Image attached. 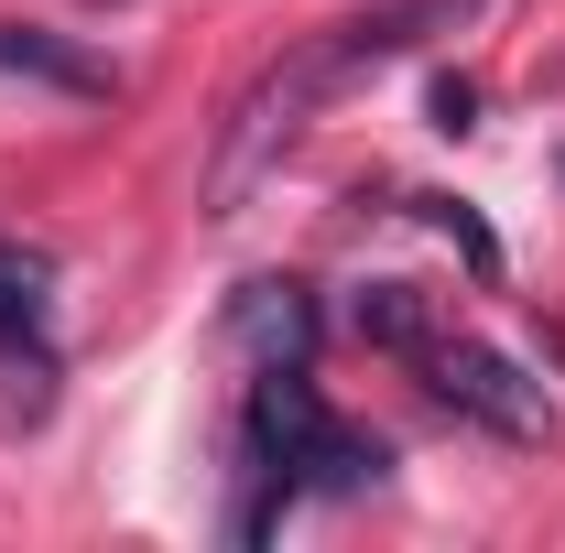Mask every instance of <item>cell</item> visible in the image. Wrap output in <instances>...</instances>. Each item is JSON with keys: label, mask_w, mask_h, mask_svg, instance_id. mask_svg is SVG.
I'll list each match as a JSON object with an SVG mask.
<instances>
[{"label": "cell", "mask_w": 565, "mask_h": 553, "mask_svg": "<svg viewBox=\"0 0 565 553\" xmlns=\"http://www.w3.org/2000/svg\"><path fill=\"white\" fill-rule=\"evenodd\" d=\"M468 109H479V87H468V76H446V87H435V120H446V131H468Z\"/></svg>", "instance_id": "9c48e42d"}, {"label": "cell", "mask_w": 565, "mask_h": 553, "mask_svg": "<svg viewBox=\"0 0 565 553\" xmlns=\"http://www.w3.org/2000/svg\"><path fill=\"white\" fill-rule=\"evenodd\" d=\"M0 76H33V87H66V98H120V66H98L66 33H33V22H0Z\"/></svg>", "instance_id": "8992f818"}, {"label": "cell", "mask_w": 565, "mask_h": 553, "mask_svg": "<svg viewBox=\"0 0 565 553\" xmlns=\"http://www.w3.org/2000/svg\"><path fill=\"white\" fill-rule=\"evenodd\" d=\"M414 207L435 217V228H446V239H457V250H468V272H479V282L500 272V239H490V228H479V217H468V207H446V196H414Z\"/></svg>", "instance_id": "ba28073f"}, {"label": "cell", "mask_w": 565, "mask_h": 553, "mask_svg": "<svg viewBox=\"0 0 565 553\" xmlns=\"http://www.w3.org/2000/svg\"><path fill=\"white\" fill-rule=\"evenodd\" d=\"M0 369H11V402L44 413V380H55V261L33 239L0 228Z\"/></svg>", "instance_id": "277c9868"}, {"label": "cell", "mask_w": 565, "mask_h": 553, "mask_svg": "<svg viewBox=\"0 0 565 553\" xmlns=\"http://www.w3.org/2000/svg\"><path fill=\"white\" fill-rule=\"evenodd\" d=\"M228 337L250 347L262 369H305V358H316V304H305V282H239Z\"/></svg>", "instance_id": "5b68a950"}, {"label": "cell", "mask_w": 565, "mask_h": 553, "mask_svg": "<svg viewBox=\"0 0 565 553\" xmlns=\"http://www.w3.org/2000/svg\"><path fill=\"white\" fill-rule=\"evenodd\" d=\"M414 369H424V391L435 402H457L468 423H490V434H511V445H544L555 434V391L522 369V358H500V347H479V337H435L414 347Z\"/></svg>", "instance_id": "3957f363"}, {"label": "cell", "mask_w": 565, "mask_h": 553, "mask_svg": "<svg viewBox=\"0 0 565 553\" xmlns=\"http://www.w3.org/2000/svg\"><path fill=\"white\" fill-rule=\"evenodd\" d=\"M250 478H273L282 499H359L392 478V445L338 423L305 369H262L250 380Z\"/></svg>", "instance_id": "7a4b0ae2"}, {"label": "cell", "mask_w": 565, "mask_h": 553, "mask_svg": "<svg viewBox=\"0 0 565 553\" xmlns=\"http://www.w3.org/2000/svg\"><path fill=\"white\" fill-rule=\"evenodd\" d=\"M359 337H370V347H392V358H414V347L435 337V315H424V293H414V282H370V293H359Z\"/></svg>", "instance_id": "52a82bcc"}, {"label": "cell", "mask_w": 565, "mask_h": 553, "mask_svg": "<svg viewBox=\"0 0 565 553\" xmlns=\"http://www.w3.org/2000/svg\"><path fill=\"white\" fill-rule=\"evenodd\" d=\"M349 76H359L349 66V33H316V44H294V55H273V66L250 76L239 109H228V131H217V152H207V217H239V207H250V185L316 131V109H327Z\"/></svg>", "instance_id": "6da1fadb"}]
</instances>
